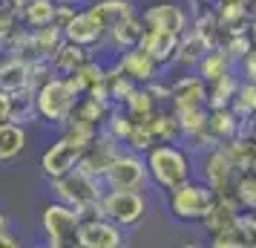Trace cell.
I'll list each match as a JSON object with an SVG mask.
<instances>
[{"instance_id":"1","label":"cell","mask_w":256,"mask_h":248,"mask_svg":"<svg viewBox=\"0 0 256 248\" xmlns=\"http://www.w3.org/2000/svg\"><path fill=\"white\" fill-rule=\"evenodd\" d=\"M49 185L55 190V199L72 205L81 213V219L86 216H98L101 213V193H104V182L92 173H86L81 167H72L70 173H64L58 179H49Z\"/></svg>"},{"instance_id":"2","label":"cell","mask_w":256,"mask_h":248,"mask_svg":"<svg viewBox=\"0 0 256 248\" xmlns=\"http://www.w3.org/2000/svg\"><path fill=\"white\" fill-rule=\"evenodd\" d=\"M144 162H147V173H150V182L158 190H173L178 185H184L187 179H193V159L176 147L173 142H162L152 144L150 150L144 153Z\"/></svg>"},{"instance_id":"3","label":"cell","mask_w":256,"mask_h":248,"mask_svg":"<svg viewBox=\"0 0 256 248\" xmlns=\"http://www.w3.org/2000/svg\"><path fill=\"white\" fill-rule=\"evenodd\" d=\"M81 95L78 84L72 75H52L44 84L35 87V107H38V121H46L52 127H64L66 118H70L75 98Z\"/></svg>"},{"instance_id":"4","label":"cell","mask_w":256,"mask_h":248,"mask_svg":"<svg viewBox=\"0 0 256 248\" xmlns=\"http://www.w3.org/2000/svg\"><path fill=\"white\" fill-rule=\"evenodd\" d=\"M216 205V193L204 185V182H196V179H187L184 185L167 190V208H170V216L178 219V222L187 225H198Z\"/></svg>"},{"instance_id":"5","label":"cell","mask_w":256,"mask_h":248,"mask_svg":"<svg viewBox=\"0 0 256 248\" xmlns=\"http://www.w3.org/2000/svg\"><path fill=\"white\" fill-rule=\"evenodd\" d=\"M78 228L81 213L66 202H49L40 211V231L49 248H78Z\"/></svg>"},{"instance_id":"6","label":"cell","mask_w":256,"mask_h":248,"mask_svg":"<svg viewBox=\"0 0 256 248\" xmlns=\"http://www.w3.org/2000/svg\"><path fill=\"white\" fill-rule=\"evenodd\" d=\"M198 167H202V182L216 193V199H236L233 190H236V182H239V170L233 167L230 156L224 153L222 144H213L208 150H202Z\"/></svg>"},{"instance_id":"7","label":"cell","mask_w":256,"mask_h":248,"mask_svg":"<svg viewBox=\"0 0 256 248\" xmlns=\"http://www.w3.org/2000/svg\"><path fill=\"white\" fill-rule=\"evenodd\" d=\"M101 216L112 219L118 228H136L147 216V196L141 190H124V188H104L101 193Z\"/></svg>"},{"instance_id":"8","label":"cell","mask_w":256,"mask_h":248,"mask_svg":"<svg viewBox=\"0 0 256 248\" xmlns=\"http://www.w3.org/2000/svg\"><path fill=\"white\" fill-rule=\"evenodd\" d=\"M147 185H150L147 162H144V153H136V150H121L104 173V188L144 190Z\"/></svg>"},{"instance_id":"9","label":"cell","mask_w":256,"mask_h":248,"mask_svg":"<svg viewBox=\"0 0 256 248\" xmlns=\"http://www.w3.org/2000/svg\"><path fill=\"white\" fill-rule=\"evenodd\" d=\"M84 147L86 144L70 139L66 133H60L58 139L44 150V156H40V173L46 179H58L64 173H70L72 167H78V162H81Z\"/></svg>"},{"instance_id":"10","label":"cell","mask_w":256,"mask_h":248,"mask_svg":"<svg viewBox=\"0 0 256 248\" xmlns=\"http://www.w3.org/2000/svg\"><path fill=\"white\" fill-rule=\"evenodd\" d=\"M118 153H121V142H116V139H112V136L101 127V130L90 139V144L84 147L78 167H81V170H86V173H92V176H98L101 182H104L106 167L112 165V159H116Z\"/></svg>"},{"instance_id":"11","label":"cell","mask_w":256,"mask_h":248,"mask_svg":"<svg viewBox=\"0 0 256 248\" xmlns=\"http://www.w3.org/2000/svg\"><path fill=\"white\" fill-rule=\"evenodd\" d=\"M124 245V228H118L106 216H86L78 228V248H121Z\"/></svg>"},{"instance_id":"12","label":"cell","mask_w":256,"mask_h":248,"mask_svg":"<svg viewBox=\"0 0 256 248\" xmlns=\"http://www.w3.org/2000/svg\"><path fill=\"white\" fill-rule=\"evenodd\" d=\"M138 15L147 29H164V32H173V35H184L190 29V18H187L184 6L176 3V0H158Z\"/></svg>"},{"instance_id":"13","label":"cell","mask_w":256,"mask_h":248,"mask_svg":"<svg viewBox=\"0 0 256 248\" xmlns=\"http://www.w3.org/2000/svg\"><path fill=\"white\" fill-rule=\"evenodd\" d=\"M170 110H190V107H208V81L202 75H182L170 84Z\"/></svg>"},{"instance_id":"14","label":"cell","mask_w":256,"mask_h":248,"mask_svg":"<svg viewBox=\"0 0 256 248\" xmlns=\"http://www.w3.org/2000/svg\"><path fill=\"white\" fill-rule=\"evenodd\" d=\"M64 32V41H70V44H78V47H86V49H98L104 47V29L98 26L92 15L86 12V6L84 9H75V15L70 18V24L60 29Z\"/></svg>"},{"instance_id":"15","label":"cell","mask_w":256,"mask_h":248,"mask_svg":"<svg viewBox=\"0 0 256 248\" xmlns=\"http://www.w3.org/2000/svg\"><path fill=\"white\" fill-rule=\"evenodd\" d=\"M112 67L118 72H124L132 84H150L152 78H158V70H162L141 47H130L124 52H118V58Z\"/></svg>"},{"instance_id":"16","label":"cell","mask_w":256,"mask_h":248,"mask_svg":"<svg viewBox=\"0 0 256 248\" xmlns=\"http://www.w3.org/2000/svg\"><path fill=\"white\" fill-rule=\"evenodd\" d=\"M138 47L144 49L158 67H167V64H173L176 47H178V35L164 32V29H147V26H144V35H141Z\"/></svg>"},{"instance_id":"17","label":"cell","mask_w":256,"mask_h":248,"mask_svg":"<svg viewBox=\"0 0 256 248\" xmlns=\"http://www.w3.org/2000/svg\"><path fill=\"white\" fill-rule=\"evenodd\" d=\"M84 6H86V12L98 21V26L104 29V38H106V32H110L118 21H124L127 15L136 12L132 0H86Z\"/></svg>"},{"instance_id":"18","label":"cell","mask_w":256,"mask_h":248,"mask_svg":"<svg viewBox=\"0 0 256 248\" xmlns=\"http://www.w3.org/2000/svg\"><path fill=\"white\" fill-rule=\"evenodd\" d=\"M141 35H144V21H141L138 12H132V15H127L124 21H118V24L106 32L104 44L112 47L116 52H124V49H130V47H138Z\"/></svg>"},{"instance_id":"19","label":"cell","mask_w":256,"mask_h":248,"mask_svg":"<svg viewBox=\"0 0 256 248\" xmlns=\"http://www.w3.org/2000/svg\"><path fill=\"white\" fill-rule=\"evenodd\" d=\"M0 90L6 93H24V90H35L32 78H29V61L6 55L0 61Z\"/></svg>"},{"instance_id":"20","label":"cell","mask_w":256,"mask_h":248,"mask_svg":"<svg viewBox=\"0 0 256 248\" xmlns=\"http://www.w3.org/2000/svg\"><path fill=\"white\" fill-rule=\"evenodd\" d=\"M26 144H29V130H26V124H18L12 118L0 124V162H3V165L14 162V159L26 150Z\"/></svg>"},{"instance_id":"21","label":"cell","mask_w":256,"mask_h":248,"mask_svg":"<svg viewBox=\"0 0 256 248\" xmlns=\"http://www.w3.org/2000/svg\"><path fill=\"white\" fill-rule=\"evenodd\" d=\"M121 107L127 110V116L132 118V121H147L152 113L162 110V101L150 93L147 84H136V87L130 90V95L121 101Z\"/></svg>"},{"instance_id":"22","label":"cell","mask_w":256,"mask_h":248,"mask_svg":"<svg viewBox=\"0 0 256 248\" xmlns=\"http://www.w3.org/2000/svg\"><path fill=\"white\" fill-rule=\"evenodd\" d=\"M239 127H242V118L233 113V107L210 110L208 130H210V136L216 139V144H224V142H230L233 136H239Z\"/></svg>"},{"instance_id":"23","label":"cell","mask_w":256,"mask_h":248,"mask_svg":"<svg viewBox=\"0 0 256 248\" xmlns=\"http://www.w3.org/2000/svg\"><path fill=\"white\" fill-rule=\"evenodd\" d=\"M72 78H75V84H78V90H81V95H101L104 98V78H106V67L101 64V61L90 58L86 64H81L78 70L72 72Z\"/></svg>"},{"instance_id":"24","label":"cell","mask_w":256,"mask_h":248,"mask_svg":"<svg viewBox=\"0 0 256 248\" xmlns=\"http://www.w3.org/2000/svg\"><path fill=\"white\" fill-rule=\"evenodd\" d=\"M144 124H147L150 136L156 139V144H162V142L176 144L182 139V124H178V116H176L173 110H158V113H152Z\"/></svg>"},{"instance_id":"25","label":"cell","mask_w":256,"mask_h":248,"mask_svg":"<svg viewBox=\"0 0 256 248\" xmlns=\"http://www.w3.org/2000/svg\"><path fill=\"white\" fill-rule=\"evenodd\" d=\"M90 58H92V49L64 41L58 47V52L52 55V70L58 72V75H72V72L78 70L81 64H86Z\"/></svg>"},{"instance_id":"26","label":"cell","mask_w":256,"mask_h":248,"mask_svg":"<svg viewBox=\"0 0 256 248\" xmlns=\"http://www.w3.org/2000/svg\"><path fill=\"white\" fill-rule=\"evenodd\" d=\"M196 70L208 84H213V81H219V78H224V75H230L233 72V58L222 47L208 49V52L202 55V61L196 64Z\"/></svg>"},{"instance_id":"27","label":"cell","mask_w":256,"mask_h":248,"mask_svg":"<svg viewBox=\"0 0 256 248\" xmlns=\"http://www.w3.org/2000/svg\"><path fill=\"white\" fill-rule=\"evenodd\" d=\"M55 3L58 0H26L20 9V24L26 29H40V26L55 24Z\"/></svg>"},{"instance_id":"28","label":"cell","mask_w":256,"mask_h":248,"mask_svg":"<svg viewBox=\"0 0 256 248\" xmlns=\"http://www.w3.org/2000/svg\"><path fill=\"white\" fill-rule=\"evenodd\" d=\"M204 52H208V44L193 29H187L184 35H178V47H176L173 64H178V67H196Z\"/></svg>"},{"instance_id":"29","label":"cell","mask_w":256,"mask_h":248,"mask_svg":"<svg viewBox=\"0 0 256 248\" xmlns=\"http://www.w3.org/2000/svg\"><path fill=\"white\" fill-rule=\"evenodd\" d=\"M239 90V81L236 75H224L219 81L208 84V110H219V107H230L233 104V95Z\"/></svg>"},{"instance_id":"30","label":"cell","mask_w":256,"mask_h":248,"mask_svg":"<svg viewBox=\"0 0 256 248\" xmlns=\"http://www.w3.org/2000/svg\"><path fill=\"white\" fill-rule=\"evenodd\" d=\"M136 84L130 81L124 72H118L116 67H106V78H104V98L110 101V104H121L124 98L130 95V90H132Z\"/></svg>"},{"instance_id":"31","label":"cell","mask_w":256,"mask_h":248,"mask_svg":"<svg viewBox=\"0 0 256 248\" xmlns=\"http://www.w3.org/2000/svg\"><path fill=\"white\" fill-rule=\"evenodd\" d=\"M12 121L18 124H35L38 121V107H35V90L12 93Z\"/></svg>"},{"instance_id":"32","label":"cell","mask_w":256,"mask_h":248,"mask_svg":"<svg viewBox=\"0 0 256 248\" xmlns=\"http://www.w3.org/2000/svg\"><path fill=\"white\" fill-rule=\"evenodd\" d=\"M222 49L233 58V64H239V61H242L248 52H254L256 47H254V38L248 35V29H242V32H228L224 41H222Z\"/></svg>"},{"instance_id":"33","label":"cell","mask_w":256,"mask_h":248,"mask_svg":"<svg viewBox=\"0 0 256 248\" xmlns=\"http://www.w3.org/2000/svg\"><path fill=\"white\" fill-rule=\"evenodd\" d=\"M233 196H236L242 211H256V173H242Z\"/></svg>"},{"instance_id":"34","label":"cell","mask_w":256,"mask_h":248,"mask_svg":"<svg viewBox=\"0 0 256 248\" xmlns=\"http://www.w3.org/2000/svg\"><path fill=\"white\" fill-rule=\"evenodd\" d=\"M152 144H156V139L150 136L147 124H144V121H136L132 130H130V136H127V142H124V147H127V150H136V153H147Z\"/></svg>"},{"instance_id":"35","label":"cell","mask_w":256,"mask_h":248,"mask_svg":"<svg viewBox=\"0 0 256 248\" xmlns=\"http://www.w3.org/2000/svg\"><path fill=\"white\" fill-rule=\"evenodd\" d=\"M239 64H242V72L248 75V81L256 84V49H254V52H248Z\"/></svg>"},{"instance_id":"36","label":"cell","mask_w":256,"mask_h":248,"mask_svg":"<svg viewBox=\"0 0 256 248\" xmlns=\"http://www.w3.org/2000/svg\"><path fill=\"white\" fill-rule=\"evenodd\" d=\"M12 118V93L0 90V124Z\"/></svg>"},{"instance_id":"37","label":"cell","mask_w":256,"mask_h":248,"mask_svg":"<svg viewBox=\"0 0 256 248\" xmlns=\"http://www.w3.org/2000/svg\"><path fill=\"white\" fill-rule=\"evenodd\" d=\"M18 245H20V239H18V234H12V228L0 234V248H18Z\"/></svg>"},{"instance_id":"38","label":"cell","mask_w":256,"mask_h":248,"mask_svg":"<svg viewBox=\"0 0 256 248\" xmlns=\"http://www.w3.org/2000/svg\"><path fill=\"white\" fill-rule=\"evenodd\" d=\"M9 228H12V222H9V213L0 211V234H3V231H9Z\"/></svg>"},{"instance_id":"39","label":"cell","mask_w":256,"mask_h":248,"mask_svg":"<svg viewBox=\"0 0 256 248\" xmlns=\"http://www.w3.org/2000/svg\"><path fill=\"white\" fill-rule=\"evenodd\" d=\"M248 35L254 38V47H256V15L250 18V24H248Z\"/></svg>"},{"instance_id":"40","label":"cell","mask_w":256,"mask_h":248,"mask_svg":"<svg viewBox=\"0 0 256 248\" xmlns=\"http://www.w3.org/2000/svg\"><path fill=\"white\" fill-rule=\"evenodd\" d=\"M248 6H250V12L256 15V0H248Z\"/></svg>"},{"instance_id":"41","label":"cell","mask_w":256,"mask_h":248,"mask_svg":"<svg viewBox=\"0 0 256 248\" xmlns=\"http://www.w3.org/2000/svg\"><path fill=\"white\" fill-rule=\"evenodd\" d=\"M190 3H193V6H202V3H204V0H190Z\"/></svg>"},{"instance_id":"42","label":"cell","mask_w":256,"mask_h":248,"mask_svg":"<svg viewBox=\"0 0 256 248\" xmlns=\"http://www.w3.org/2000/svg\"><path fill=\"white\" fill-rule=\"evenodd\" d=\"M70 3H86V0H70Z\"/></svg>"},{"instance_id":"43","label":"cell","mask_w":256,"mask_h":248,"mask_svg":"<svg viewBox=\"0 0 256 248\" xmlns=\"http://www.w3.org/2000/svg\"><path fill=\"white\" fill-rule=\"evenodd\" d=\"M254 213H256V211H254Z\"/></svg>"},{"instance_id":"44","label":"cell","mask_w":256,"mask_h":248,"mask_svg":"<svg viewBox=\"0 0 256 248\" xmlns=\"http://www.w3.org/2000/svg\"><path fill=\"white\" fill-rule=\"evenodd\" d=\"M254 118H256V116H254Z\"/></svg>"}]
</instances>
